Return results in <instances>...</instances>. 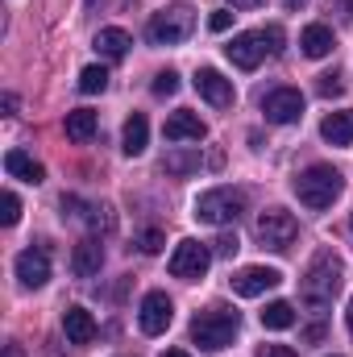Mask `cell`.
Segmentation results:
<instances>
[{"label":"cell","mask_w":353,"mask_h":357,"mask_svg":"<svg viewBox=\"0 0 353 357\" xmlns=\"http://www.w3.org/2000/svg\"><path fill=\"white\" fill-rule=\"evenodd\" d=\"M345 324H350V333H353V299H350V312H345Z\"/></svg>","instance_id":"8d00e7d4"},{"label":"cell","mask_w":353,"mask_h":357,"mask_svg":"<svg viewBox=\"0 0 353 357\" xmlns=\"http://www.w3.org/2000/svg\"><path fill=\"white\" fill-rule=\"evenodd\" d=\"M320 96H341V91H345V84H341V75H337V71H329V75H320Z\"/></svg>","instance_id":"1f68e13d"},{"label":"cell","mask_w":353,"mask_h":357,"mask_svg":"<svg viewBox=\"0 0 353 357\" xmlns=\"http://www.w3.org/2000/svg\"><path fill=\"white\" fill-rule=\"evenodd\" d=\"M17 278H21V287H46L50 282V254L42 250V245H33V250H21L17 254Z\"/></svg>","instance_id":"4fadbf2b"},{"label":"cell","mask_w":353,"mask_h":357,"mask_svg":"<svg viewBox=\"0 0 353 357\" xmlns=\"http://www.w3.org/2000/svg\"><path fill=\"white\" fill-rule=\"evenodd\" d=\"M341 278H345L341 258H337L333 250H320V254L312 258L308 274H303V282H299V295H303V303H308L316 316H324V312L333 307L337 291H341Z\"/></svg>","instance_id":"6da1fadb"},{"label":"cell","mask_w":353,"mask_h":357,"mask_svg":"<svg viewBox=\"0 0 353 357\" xmlns=\"http://www.w3.org/2000/svg\"><path fill=\"white\" fill-rule=\"evenodd\" d=\"M341 191H345V178H341L337 167H329V162H316V167H308L303 175L295 178V195H299V204H308L312 212L333 208Z\"/></svg>","instance_id":"7a4b0ae2"},{"label":"cell","mask_w":353,"mask_h":357,"mask_svg":"<svg viewBox=\"0 0 353 357\" xmlns=\"http://www.w3.org/2000/svg\"><path fill=\"white\" fill-rule=\"evenodd\" d=\"M262 324H266V328H274V333H283V328H291V324H295V307H291L287 299H274V303H266V312H262Z\"/></svg>","instance_id":"603a6c76"},{"label":"cell","mask_w":353,"mask_h":357,"mask_svg":"<svg viewBox=\"0 0 353 357\" xmlns=\"http://www.w3.org/2000/svg\"><path fill=\"white\" fill-rule=\"evenodd\" d=\"M63 333L71 345H91L96 341V320H91L88 307H67L63 312Z\"/></svg>","instance_id":"2e32d148"},{"label":"cell","mask_w":353,"mask_h":357,"mask_svg":"<svg viewBox=\"0 0 353 357\" xmlns=\"http://www.w3.org/2000/svg\"><path fill=\"white\" fill-rule=\"evenodd\" d=\"M100 266H104V245H100V237H84V241L75 245V254H71L75 278H96Z\"/></svg>","instance_id":"5bb4252c"},{"label":"cell","mask_w":353,"mask_h":357,"mask_svg":"<svg viewBox=\"0 0 353 357\" xmlns=\"http://www.w3.org/2000/svg\"><path fill=\"white\" fill-rule=\"evenodd\" d=\"M171 320H175V303L167 299V291H150V295L142 299V307H137L142 333H146V337H158V333L171 328Z\"/></svg>","instance_id":"9c48e42d"},{"label":"cell","mask_w":353,"mask_h":357,"mask_svg":"<svg viewBox=\"0 0 353 357\" xmlns=\"http://www.w3.org/2000/svg\"><path fill=\"white\" fill-rule=\"evenodd\" d=\"M191 29H195V8L191 4H171V8H163V13L150 17L146 38L154 46H179L183 38H191Z\"/></svg>","instance_id":"5b68a950"},{"label":"cell","mask_w":353,"mask_h":357,"mask_svg":"<svg viewBox=\"0 0 353 357\" xmlns=\"http://www.w3.org/2000/svg\"><path fill=\"white\" fill-rule=\"evenodd\" d=\"M4 171L13 178H25V183H42V178H46L42 162H33L25 150H8V154H4Z\"/></svg>","instance_id":"ffe728a7"},{"label":"cell","mask_w":353,"mask_h":357,"mask_svg":"<svg viewBox=\"0 0 353 357\" xmlns=\"http://www.w3.org/2000/svg\"><path fill=\"white\" fill-rule=\"evenodd\" d=\"M4 357H25V354H21V345H4Z\"/></svg>","instance_id":"e575fe53"},{"label":"cell","mask_w":353,"mask_h":357,"mask_svg":"<svg viewBox=\"0 0 353 357\" xmlns=\"http://www.w3.org/2000/svg\"><path fill=\"white\" fill-rule=\"evenodd\" d=\"M283 282V274L270 266H246L233 274V291L241 295V299H258V295H266L270 287H278Z\"/></svg>","instance_id":"7c38bea8"},{"label":"cell","mask_w":353,"mask_h":357,"mask_svg":"<svg viewBox=\"0 0 353 357\" xmlns=\"http://www.w3.org/2000/svg\"><path fill=\"white\" fill-rule=\"evenodd\" d=\"M175 91H179L175 71H158V75H154V96H175Z\"/></svg>","instance_id":"f1b7e54d"},{"label":"cell","mask_w":353,"mask_h":357,"mask_svg":"<svg viewBox=\"0 0 353 357\" xmlns=\"http://www.w3.org/2000/svg\"><path fill=\"white\" fill-rule=\"evenodd\" d=\"M237 328H241V316H237V312H229V307H208V312H195V320H191V341H195L200 349H208V354H220V349L233 345Z\"/></svg>","instance_id":"3957f363"},{"label":"cell","mask_w":353,"mask_h":357,"mask_svg":"<svg viewBox=\"0 0 353 357\" xmlns=\"http://www.w3.org/2000/svg\"><path fill=\"white\" fill-rule=\"evenodd\" d=\"M320 133H324V142H333V146H353V108L329 112V116L320 121Z\"/></svg>","instance_id":"e0dca14e"},{"label":"cell","mask_w":353,"mask_h":357,"mask_svg":"<svg viewBox=\"0 0 353 357\" xmlns=\"http://www.w3.org/2000/svg\"><path fill=\"white\" fill-rule=\"evenodd\" d=\"M254 229H258V241H262L266 250H291V241H295V233H299L295 216L283 212V208H266Z\"/></svg>","instance_id":"8992f818"},{"label":"cell","mask_w":353,"mask_h":357,"mask_svg":"<svg viewBox=\"0 0 353 357\" xmlns=\"http://www.w3.org/2000/svg\"><path fill=\"white\" fill-rule=\"evenodd\" d=\"M0 208H4V212H0V220H4V225H17V220H21V199H17L13 191H4V195H0Z\"/></svg>","instance_id":"83f0119b"},{"label":"cell","mask_w":353,"mask_h":357,"mask_svg":"<svg viewBox=\"0 0 353 357\" xmlns=\"http://www.w3.org/2000/svg\"><path fill=\"white\" fill-rule=\"evenodd\" d=\"M84 220H88L96 233H112V208L108 204H88L84 208Z\"/></svg>","instance_id":"cb8c5ba5"},{"label":"cell","mask_w":353,"mask_h":357,"mask_svg":"<svg viewBox=\"0 0 353 357\" xmlns=\"http://www.w3.org/2000/svg\"><path fill=\"white\" fill-rule=\"evenodd\" d=\"M129 46H133V38H129L125 29H117V25H108V29L96 33V50H100L104 59H125Z\"/></svg>","instance_id":"44dd1931"},{"label":"cell","mask_w":353,"mask_h":357,"mask_svg":"<svg viewBox=\"0 0 353 357\" xmlns=\"http://www.w3.org/2000/svg\"><path fill=\"white\" fill-rule=\"evenodd\" d=\"M225 54H229V63H233V67H241V71H254V67L262 63L266 54H270L266 29H254V33H237V38L225 46Z\"/></svg>","instance_id":"30bf717a"},{"label":"cell","mask_w":353,"mask_h":357,"mask_svg":"<svg viewBox=\"0 0 353 357\" xmlns=\"http://www.w3.org/2000/svg\"><path fill=\"white\" fill-rule=\"evenodd\" d=\"M163 357H191V354H187V349H167Z\"/></svg>","instance_id":"d590c367"},{"label":"cell","mask_w":353,"mask_h":357,"mask_svg":"<svg viewBox=\"0 0 353 357\" xmlns=\"http://www.w3.org/2000/svg\"><path fill=\"white\" fill-rule=\"evenodd\" d=\"M108 88V71L104 67H84L80 71V91L84 96H96V91H104Z\"/></svg>","instance_id":"d4e9b609"},{"label":"cell","mask_w":353,"mask_h":357,"mask_svg":"<svg viewBox=\"0 0 353 357\" xmlns=\"http://www.w3.org/2000/svg\"><path fill=\"white\" fill-rule=\"evenodd\" d=\"M333 357H337V354H333Z\"/></svg>","instance_id":"f35d334b"},{"label":"cell","mask_w":353,"mask_h":357,"mask_svg":"<svg viewBox=\"0 0 353 357\" xmlns=\"http://www.w3.org/2000/svg\"><path fill=\"white\" fill-rule=\"evenodd\" d=\"M146 142H150V121H146L142 112H133V116L125 121V133H121V150H125L129 158H137V154H146Z\"/></svg>","instance_id":"ac0fdd59"},{"label":"cell","mask_w":353,"mask_h":357,"mask_svg":"<svg viewBox=\"0 0 353 357\" xmlns=\"http://www.w3.org/2000/svg\"><path fill=\"white\" fill-rule=\"evenodd\" d=\"M233 17H237V13H229V8H216V13L208 17V29H212V33H225V29L233 25Z\"/></svg>","instance_id":"f546056e"},{"label":"cell","mask_w":353,"mask_h":357,"mask_svg":"<svg viewBox=\"0 0 353 357\" xmlns=\"http://www.w3.org/2000/svg\"><path fill=\"white\" fill-rule=\"evenodd\" d=\"M195 167H200V154H191V150L167 154V171H171V175H187V171H195Z\"/></svg>","instance_id":"484cf974"},{"label":"cell","mask_w":353,"mask_h":357,"mask_svg":"<svg viewBox=\"0 0 353 357\" xmlns=\"http://www.w3.org/2000/svg\"><path fill=\"white\" fill-rule=\"evenodd\" d=\"M229 4H233V8H258L262 0H229Z\"/></svg>","instance_id":"836d02e7"},{"label":"cell","mask_w":353,"mask_h":357,"mask_svg":"<svg viewBox=\"0 0 353 357\" xmlns=\"http://www.w3.org/2000/svg\"><path fill=\"white\" fill-rule=\"evenodd\" d=\"M96 129H100V121H96V112L91 108H75V112H67V137L75 142V146H84L96 137Z\"/></svg>","instance_id":"7402d4cb"},{"label":"cell","mask_w":353,"mask_h":357,"mask_svg":"<svg viewBox=\"0 0 353 357\" xmlns=\"http://www.w3.org/2000/svg\"><path fill=\"white\" fill-rule=\"evenodd\" d=\"M241 212H246V191H237V187H212L195 199V220L216 225V229L237 225Z\"/></svg>","instance_id":"277c9868"},{"label":"cell","mask_w":353,"mask_h":357,"mask_svg":"<svg viewBox=\"0 0 353 357\" xmlns=\"http://www.w3.org/2000/svg\"><path fill=\"white\" fill-rule=\"evenodd\" d=\"M299 46H303V54L308 59H324V54H333V46H337V38H333V29L329 25H308L303 29V38H299Z\"/></svg>","instance_id":"d6986e66"},{"label":"cell","mask_w":353,"mask_h":357,"mask_svg":"<svg viewBox=\"0 0 353 357\" xmlns=\"http://www.w3.org/2000/svg\"><path fill=\"white\" fill-rule=\"evenodd\" d=\"M208 266H212V250L204 245V241H179L175 254H171V274L175 278H183V282H195V278H204L208 274Z\"/></svg>","instance_id":"52a82bcc"},{"label":"cell","mask_w":353,"mask_h":357,"mask_svg":"<svg viewBox=\"0 0 353 357\" xmlns=\"http://www.w3.org/2000/svg\"><path fill=\"white\" fill-rule=\"evenodd\" d=\"M237 250H241V241H237V233H220V237H216V254H220V258H233Z\"/></svg>","instance_id":"4dcf8cb0"},{"label":"cell","mask_w":353,"mask_h":357,"mask_svg":"<svg viewBox=\"0 0 353 357\" xmlns=\"http://www.w3.org/2000/svg\"><path fill=\"white\" fill-rule=\"evenodd\" d=\"M204 137H208V125L191 108H179L167 121V142H204Z\"/></svg>","instance_id":"9a60e30c"},{"label":"cell","mask_w":353,"mask_h":357,"mask_svg":"<svg viewBox=\"0 0 353 357\" xmlns=\"http://www.w3.org/2000/svg\"><path fill=\"white\" fill-rule=\"evenodd\" d=\"M262 112L270 125H295L303 116V91L299 88H274L262 96Z\"/></svg>","instance_id":"ba28073f"},{"label":"cell","mask_w":353,"mask_h":357,"mask_svg":"<svg viewBox=\"0 0 353 357\" xmlns=\"http://www.w3.org/2000/svg\"><path fill=\"white\" fill-rule=\"evenodd\" d=\"M195 91H200L212 108H233V100H237L233 79H225L216 67H200V71H195Z\"/></svg>","instance_id":"8fae6325"},{"label":"cell","mask_w":353,"mask_h":357,"mask_svg":"<svg viewBox=\"0 0 353 357\" xmlns=\"http://www.w3.org/2000/svg\"><path fill=\"white\" fill-rule=\"evenodd\" d=\"M258 357H295V349H287V345H262Z\"/></svg>","instance_id":"d6a6232c"},{"label":"cell","mask_w":353,"mask_h":357,"mask_svg":"<svg viewBox=\"0 0 353 357\" xmlns=\"http://www.w3.org/2000/svg\"><path fill=\"white\" fill-rule=\"evenodd\" d=\"M133 245H137L142 254H158V250L167 245V237H163L158 229H146V233H137V241H133Z\"/></svg>","instance_id":"4316f807"},{"label":"cell","mask_w":353,"mask_h":357,"mask_svg":"<svg viewBox=\"0 0 353 357\" xmlns=\"http://www.w3.org/2000/svg\"><path fill=\"white\" fill-rule=\"evenodd\" d=\"M341 8H345V13L353 17V0H341Z\"/></svg>","instance_id":"74e56055"}]
</instances>
